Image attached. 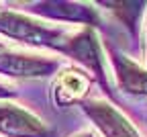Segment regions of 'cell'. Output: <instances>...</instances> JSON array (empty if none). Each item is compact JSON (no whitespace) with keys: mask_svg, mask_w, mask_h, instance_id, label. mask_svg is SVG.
<instances>
[{"mask_svg":"<svg viewBox=\"0 0 147 137\" xmlns=\"http://www.w3.org/2000/svg\"><path fill=\"white\" fill-rule=\"evenodd\" d=\"M0 31L4 35L18 39L23 43L31 45H47V47H63L67 45V35L61 29L45 27L41 23L31 21L29 16L16 14V12H0Z\"/></svg>","mask_w":147,"mask_h":137,"instance_id":"6da1fadb","label":"cell"},{"mask_svg":"<svg viewBox=\"0 0 147 137\" xmlns=\"http://www.w3.org/2000/svg\"><path fill=\"white\" fill-rule=\"evenodd\" d=\"M84 113L92 119L104 137H141L135 125L127 117L104 100H90L84 104Z\"/></svg>","mask_w":147,"mask_h":137,"instance_id":"7a4b0ae2","label":"cell"},{"mask_svg":"<svg viewBox=\"0 0 147 137\" xmlns=\"http://www.w3.org/2000/svg\"><path fill=\"white\" fill-rule=\"evenodd\" d=\"M0 133L6 137H47L49 129L18 104H0Z\"/></svg>","mask_w":147,"mask_h":137,"instance_id":"3957f363","label":"cell"},{"mask_svg":"<svg viewBox=\"0 0 147 137\" xmlns=\"http://www.w3.org/2000/svg\"><path fill=\"white\" fill-rule=\"evenodd\" d=\"M57 68V62L41 55L16 53V51H0V74L14 76V78H37L51 74Z\"/></svg>","mask_w":147,"mask_h":137,"instance_id":"277c9868","label":"cell"},{"mask_svg":"<svg viewBox=\"0 0 147 137\" xmlns=\"http://www.w3.org/2000/svg\"><path fill=\"white\" fill-rule=\"evenodd\" d=\"M90 88V76L76 70V68H67L57 74L53 84V100L57 106H67L82 100L88 94Z\"/></svg>","mask_w":147,"mask_h":137,"instance_id":"5b68a950","label":"cell"},{"mask_svg":"<svg viewBox=\"0 0 147 137\" xmlns=\"http://www.w3.org/2000/svg\"><path fill=\"white\" fill-rule=\"evenodd\" d=\"M65 51L74 55L78 62H82L86 68H90L98 78L104 80V70H102V51L98 45L96 35L90 29H84L76 37H69V41L65 45Z\"/></svg>","mask_w":147,"mask_h":137,"instance_id":"8992f818","label":"cell"},{"mask_svg":"<svg viewBox=\"0 0 147 137\" xmlns=\"http://www.w3.org/2000/svg\"><path fill=\"white\" fill-rule=\"evenodd\" d=\"M113 64H115L119 86L125 92L147 96V70L145 68H141L137 62L129 60L127 55L119 51H113Z\"/></svg>","mask_w":147,"mask_h":137,"instance_id":"52a82bcc","label":"cell"},{"mask_svg":"<svg viewBox=\"0 0 147 137\" xmlns=\"http://www.w3.org/2000/svg\"><path fill=\"white\" fill-rule=\"evenodd\" d=\"M43 12L53 16V18H61V21H80V23H94L96 21V12L82 6V4H69V2H49L43 4Z\"/></svg>","mask_w":147,"mask_h":137,"instance_id":"ba28073f","label":"cell"},{"mask_svg":"<svg viewBox=\"0 0 147 137\" xmlns=\"http://www.w3.org/2000/svg\"><path fill=\"white\" fill-rule=\"evenodd\" d=\"M8 94H10V90H6L2 84H0V96H8Z\"/></svg>","mask_w":147,"mask_h":137,"instance_id":"9c48e42d","label":"cell"},{"mask_svg":"<svg viewBox=\"0 0 147 137\" xmlns=\"http://www.w3.org/2000/svg\"><path fill=\"white\" fill-rule=\"evenodd\" d=\"M74 137H94V135H90V133H78V135H74Z\"/></svg>","mask_w":147,"mask_h":137,"instance_id":"30bf717a","label":"cell"},{"mask_svg":"<svg viewBox=\"0 0 147 137\" xmlns=\"http://www.w3.org/2000/svg\"><path fill=\"white\" fill-rule=\"evenodd\" d=\"M145 60H147V31H145Z\"/></svg>","mask_w":147,"mask_h":137,"instance_id":"8fae6325","label":"cell"},{"mask_svg":"<svg viewBox=\"0 0 147 137\" xmlns=\"http://www.w3.org/2000/svg\"><path fill=\"white\" fill-rule=\"evenodd\" d=\"M2 49H4V47H2V43H0V51H2Z\"/></svg>","mask_w":147,"mask_h":137,"instance_id":"7c38bea8","label":"cell"}]
</instances>
